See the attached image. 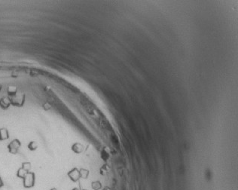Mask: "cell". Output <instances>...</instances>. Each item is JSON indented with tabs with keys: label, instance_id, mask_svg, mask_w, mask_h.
Returning a JSON list of instances; mask_svg holds the SVG:
<instances>
[{
	"label": "cell",
	"instance_id": "obj_7",
	"mask_svg": "<svg viewBox=\"0 0 238 190\" xmlns=\"http://www.w3.org/2000/svg\"><path fill=\"white\" fill-rule=\"evenodd\" d=\"M49 190H57V189L55 188V187H53V188L50 189H49Z\"/></svg>",
	"mask_w": 238,
	"mask_h": 190
},
{
	"label": "cell",
	"instance_id": "obj_6",
	"mask_svg": "<svg viewBox=\"0 0 238 190\" xmlns=\"http://www.w3.org/2000/svg\"><path fill=\"white\" fill-rule=\"evenodd\" d=\"M3 186H4V182L3 180H2V177H0V189H2Z\"/></svg>",
	"mask_w": 238,
	"mask_h": 190
},
{
	"label": "cell",
	"instance_id": "obj_8",
	"mask_svg": "<svg viewBox=\"0 0 238 190\" xmlns=\"http://www.w3.org/2000/svg\"><path fill=\"white\" fill-rule=\"evenodd\" d=\"M72 190H78V189H75H75H72Z\"/></svg>",
	"mask_w": 238,
	"mask_h": 190
},
{
	"label": "cell",
	"instance_id": "obj_2",
	"mask_svg": "<svg viewBox=\"0 0 238 190\" xmlns=\"http://www.w3.org/2000/svg\"><path fill=\"white\" fill-rule=\"evenodd\" d=\"M21 141L19 140L15 139V140H12L8 146V151H9V153L13 155L17 154V151H18L19 148L21 147Z\"/></svg>",
	"mask_w": 238,
	"mask_h": 190
},
{
	"label": "cell",
	"instance_id": "obj_4",
	"mask_svg": "<svg viewBox=\"0 0 238 190\" xmlns=\"http://www.w3.org/2000/svg\"><path fill=\"white\" fill-rule=\"evenodd\" d=\"M27 173H29V172H27L25 171V170L23 169L22 168H19L18 170H17V177L18 178H21V179H24V177L26 176V175L27 174Z\"/></svg>",
	"mask_w": 238,
	"mask_h": 190
},
{
	"label": "cell",
	"instance_id": "obj_3",
	"mask_svg": "<svg viewBox=\"0 0 238 190\" xmlns=\"http://www.w3.org/2000/svg\"><path fill=\"white\" fill-rule=\"evenodd\" d=\"M9 138L8 130L6 128H0V141L5 140Z\"/></svg>",
	"mask_w": 238,
	"mask_h": 190
},
{
	"label": "cell",
	"instance_id": "obj_1",
	"mask_svg": "<svg viewBox=\"0 0 238 190\" xmlns=\"http://www.w3.org/2000/svg\"><path fill=\"white\" fill-rule=\"evenodd\" d=\"M36 175L33 172H29L23 179V186L25 189H31L35 186Z\"/></svg>",
	"mask_w": 238,
	"mask_h": 190
},
{
	"label": "cell",
	"instance_id": "obj_5",
	"mask_svg": "<svg viewBox=\"0 0 238 190\" xmlns=\"http://www.w3.org/2000/svg\"><path fill=\"white\" fill-rule=\"evenodd\" d=\"M37 147H38V144H37V143H36V142H35V141H31L28 144L29 149H30V150H31V151L36 150V149H37Z\"/></svg>",
	"mask_w": 238,
	"mask_h": 190
},
{
	"label": "cell",
	"instance_id": "obj_9",
	"mask_svg": "<svg viewBox=\"0 0 238 190\" xmlns=\"http://www.w3.org/2000/svg\"><path fill=\"white\" fill-rule=\"evenodd\" d=\"M0 190H2V189H0Z\"/></svg>",
	"mask_w": 238,
	"mask_h": 190
}]
</instances>
